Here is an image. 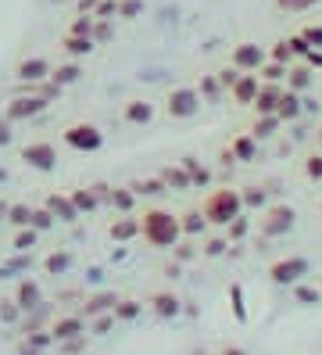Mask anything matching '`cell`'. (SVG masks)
Instances as JSON below:
<instances>
[{"instance_id":"8","label":"cell","mask_w":322,"mask_h":355,"mask_svg":"<svg viewBox=\"0 0 322 355\" xmlns=\"http://www.w3.org/2000/svg\"><path fill=\"white\" fill-rule=\"evenodd\" d=\"M269 61V51L265 47H258L254 40H240L233 51H229V65L233 69H240V72H258Z\"/></svg>"},{"instance_id":"6","label":"cell","mask_w":322,"mask_h":355,"mask_svg":"<svg viewBox=\"0 0 322 355\" xmlns=\"http://www.w3.org/2000/svg\"><path fill=\"white\" fill-rule=\"evenodd\" d=\"M308 273H312V266H308L305 255H287V259H276L269 266V280L276 287H294L297 280H305Z\"/></svg>"},{"instance_id":"3","label":"cell","mask_w":322,"mask_h":355,"mask_svg":"<svg viewBox=\"0 0 322 355\" xmlns=\"http://www.w3.org/2000/svg\"><path fill=\"white\" fill-rule=\"evenodd\" d=\"M294 226H297V208H294V205H287V201L265 205V208H262V216H258V234L269 237V241L287 237Z\"/></svg>"},{"instance_id":"54","label":"cell","mask_w":322,"mask_h":355,"mask_svg":"<svg viewBox=\"0 0 322 355\" xmlns=\"http://www.w3.org/2000/svg\"><path fill=\"white\" fill-rule=\"evenodd\" d=\"M287 44H290V51H294V58H305V54L312 51V47H308V44H305V40H301L297 33H290V36H287Z\"/></svg>"},{"instance_id":"57","label":"cell","mask_w":322,"mask_h":355,"mask_svg":"<svg viewBox=\"0 0 322 355\" xmlns=\"http://www.w3.org/2000/svg\"><path fill=\"white\" fill-rule=\"evenodd\" d=\"M301 61H305V65H312V69H322V47H312Z\"/></svg>"},{"instance_id":"42","label":"cell","mask_w":322,"mask_h":355,"mask_svg":"<svg viewBox=\"0 0 322 355\" xmlns=\"http://www.w3.org/2000/svg\"><path fill=\"white\" fill-rule=\"evenodd\" d=\"M269 58L272 61H279V65H294V51H290V44H287V36L283 40H276V44H272V51H269Z\"/></svg>"},{"instance_id":"1","label":"cell","mask_w":322,"mask_h":355,"mask_svg":"<svg viewBox=\"0 0 322 355\" xmlns=\"http://www.w3.org/2000/svg\"><path fill=\"white\" fill-rule=\"evenodd\" d=\"M140 237L143 244L158 248V252H172L179 241H183V230H179V216L168 212V208H143L140 216Z\"/></svg>"},{"instance_id":"13","label":"cell","mask_w":322,"mask_h":355,"mask_svg":"<svg viewBox=\"0 0 322 355\" xmlns=\"http://www.w3.org/2000/svg\"><path fill=\"white\" fill-rule=\"evenodd\" d=\"M43 208L54 216V223H79V208L72 205L69 191H57V194H47V201H43Z\"/></svg>"},{"instance_id":"11","label":"cell","mask_w":322,"mask_h":355,"mask_svg":"<svg viewBox=\"0 0 322 355\" xmlns=\"http://www.w3.org/2000/svg\"><path fill=\"white\" fill-rule=\"evenodd\" d=\"M51 61L47 58H39V54H33V58H21L18 65H15V79L18 83H26V87H33V83H43V79H51Z\"/></svg>"},{"instance_id":"18","label":"cell","mask_w":322,"mask_h":355,"mask_svg":"<svg viewBox=\"0 0 322 355\" xmlns=\"http://www.w3.org/2000/svg\"><path fill=\"white\" fill-rule=\"evenodd\" d=\"M122 119L129 122V126H147V122H154V104L150 101H125L122 104Z\"/></svg>"},{"instance_id":"44","label":"cell","mask_w":322,"mask_h":355,"mask_svg":"<svg viewBox=\"0 0 322 355\" xmlns=\"http://www.w3.org/2000/svg\"><path fill=\"white\" fill-rule=\"evenodd\" d=\"M143 15V0H118V18H125V22H133V18Z\"/></svg>"},{"instance_id":"25","label":"cell","mask_w":322,"mask_h":355,"mask_svg":"<svg viewBox=\"0 0 322 355\" xmlns=\"http://www.w3.org/2000/svg\"><path fill=\"white\" fill-rule=\"evenodd\" d=\"M229 155H233V162H254L258 158V140L251 133H236L229 140Z\"/></svg>"},{"instance_id":"45","label":"cell","mask_w":322,"mask_h":355,"mask_svg":"<svg viewBox=\"0 0 322 355\" xmlns=\"http://www.w3.org/2000/svg\"><path fill=\"white\" fill-rule=\"evenodd\" d=\"M315 4H322V0H276V8H279V11H294V15L312 11Z\"/></svg>"},{"instance_id":"21","label":"cell","mask_w":322,"mask_h":355,"mask_svg":"<svg viewBox=\"0 0 322 355\" xmlns=\"http://www.w3.org/2000/svg\"><path fill=\"white\" fill-rule=\"evenodd\" d=\"M15 302H18L21 312H36V309L43 305V291H39V284H36V280H21V284L15 287Z\"/></svg>"},{"instance_id":"28","label":"cell","mask_w":322,"mask_h":355,"mask_svg":"<svg viewBox=\"0 0 322 355\" xmlns=\"http://www.w3.org/2000/svg\"><path fill=\"white\" fill-rule=\"evenodd\" d=\"M115 302H118L115 291H100V295L86 298V305H82V316H86V320H93V316H100V312H111V309H115Z\"/></svg>"},{"instance_id":"43","label":"cell","mask_w":322,"mask_h":355,"mask_svg":"<svg viewBox=\"0 0 322 355\" xmlns=\"http://www.w3.org/2000/svg\"><path fill=\"white\" fill-rule=\"evenodd\" d=\"M29 226H33V230H39V234H47V230H54V216L47 212V208H33Z\"/></svg>"},{"instance_id":"40","label":"cell","mask_w":322,"mask_h":355,"mask_svg":"<svg viewBox=\"0 0 322 355\" xmlns=\"http://www.w3.org/2000/svg\"><path fill=\"white\" fill-rule=\"evenodd\" d=\"M301 173H305L312 183H322V151H312L305 158V165H301Z\"/></svg>"},{"instance_id":"16","label":"cell","mask_w":322,"mask_h":355,"mask_svg":"<svg viewBox=\"0 0 322 355\" xmlns=\"http://www.w3.org/2000/svg\"><path fill=\"white\" fill-rule=\"evenodd\" d=\"M258 83H262V79H258V72H240V79H236L226 94H229L233 104H240V108H251V104H254V94H258Z\"/></svg>"},{"instance_id":"34","label":"cell","mask_w":322,"mask_h":355,"mask_svg":"<svg viewBox=\"0 0 322 355\" xmlns=\"http://www.w3.org/2000/svg\"><path fill=\"white\" fill-rule=\"evenodd\" d=\"M240 198H244V212H247V208H258V212H262V208L269 205V191H265V187H240Z\"/></svg>"},{"instance_id":"12","label":"cell","mask_w":322,"mask_h":355,"mask_svg":"<svg viewBox=\"0 0 322 355\" xmlns=\"http://www.w3.org/2000/svg\"><path fill=\"white\" fill-rule=\"evenodd\" d=\"M147 309L154 312L158 320H176L179 312H183V302H179V295H176V291L161 287V291H154V295L147 298Z\"/></svg>"},{"instance_id":"31","label":"cell","mask_w":322,"mask_h":355,"mask_svg":"<svg viewBox=\"0 0 322 355\" xmlns=\"http://www.w3.org/2000/svg\"><path fill=\"white\" fill-rule=\"evenodd\" d=\"M294 302L297 305H322V287L319 284H305V280H297L294 284Z\"/></svg>"},{"instance_id":"26","label":"cell","mask_w":322,"mask_h":355,"mask_svg":"<svg viewBox=\"0 0 322 355\" xmlns=\"http://www.w3.org/2000/svg\"><path fill=\"white\" fill-rule=\"evenodd\" d=\"M82 79V65H79V61L72 58V61H64V65H54L51 69V83H54V87H72V83H79Z\"/></svg>"},{"instance_id":"7","label":"cell","mask_w":322,"mask_h":355,"mask_svg":"<svg viewBox=\"0 0 322 355\" xmlns=\"http://www.w3.org/2000/svg\"><path fill=\"white\" fill-rule=\"evenodd\" d=\"M18 155H21V162H26L29 169H36V173H51L54 165H57V148H54L51 140H29Z\"/></svg>"},{"instance_id":"48","label":"cell","mask_w":322,"mask_h":355,"mask_svg":"<svg viewBox=\"0 0 322 355\" xmlns=\"http://www.w3.org/2000/svg\"><path fill=\"white\" fill-rule=\"evenodd\" d=\"M226 248H229V237H211L204 244V255L208 259H219V255H226Z\"/></svg>"},{"instance_id":"32","label":"cell","mask_w":322,"mask_h":355,"mask_svg":"<svg viewBox=\"0 0 322 355\" xmlns=\"http://www.w3.org/2000/svg\"><path fill=\"white\" fill-rule=\"evenodd\" d=\"M111 312H115V323H133V320H140L143 302H136V298H118Z\"/></svg>"},{"instance_id":"59","label":"cell","mask_w":322,"mask_h":355,"mask_svg":"<svg viewBox=\"0 0 322 355\" xmlns=\"http://www.w3.org/2000/svg\"><path fill=\"white\" fill-rule=\"evenodd\" d=\"M315 148L322 151V126H319V133H315Z\"/></svg>"},{"instance_id":"36","label":"cell","mask_w":322,"mask_h":355,"mask_svg":"<svg viewBox=\"0 0 322 355\" xmlns=\"http://www.w3.org/2000/svg\"><path fill=\"white\" fill-rule=\"evenodd\" d=\"M69 266H72V252H54V255L43 259V269H47V273H54V277L69 273Z\"/></svg>"},{"instance_id":"52","label":"cell","mask_w":322,"mask_h":355,"mask_svg":"<svg viewBox=\"0 0 322 355\" xmlns=\"http://www.w3.org/2000/svg\"><path fill=\"white\" fill-rule=\"evenodd\" d=\"M118 18V0H97V8H93V18Z\"/></svg>"},{"instance_id":"41","label":"cell","mask_w":322,"mask_h":355,"mask_svg":"<svg viewBox=\"0 0 322 355\" xmlns=\"http://www.w3.org/2000/svg\"><path fill=\"white\" fill-rule=\"evenodd\" d=\"M93 44L100 47V44H107V40L115 36V26H111V18H93Z\"/></svg>"},{"instance_id":"46","label":"cell","mask_w":322,"mask_h":355,"mask_svg":"<svg viewBox=\"0 0 322 355\" xmlns=\"http://www.w3.org/2000/svg\"><path fill=\"white\" fill-rule=\"evenodd\" d=\"M226 87L219 83V76H201V97H208V101H215Z\"/></svg>"},{"instance_id":"55","label":"cell","mask_w":322,"mask_h":355,"mask_svg":"<svg viewBox=\"0 0 322 355\" xmlns=\"http://www.w3.org/2000/svg\"><path fill=\"white\" fill-rule=\"evenodd\" d=\"M11 126H15V122H11V119H0V148H8V144L15 140V133H11Z\"/></svg>"},{"instance_id":"38","label":"cell","mask_w":322,"mask_h":355,"mask_svg":"<svg viewBox=\"0 0 322 355\" xmlns=\"http://www.w3.org/2000/svg\"><path fill=\"white\" fill-rule=\"evenodd\" d=\"M247 234H251V219H247V212H244V216H236V219L226 226V237H229V244H240Z\"/></svg>"},{"instance_id":"19","label":"cell","mask_w":322,"mask_h":355,"mask_svg":"<svg viewBox=\"0 0 322 355\" xmlns=\"http://www.w3.org/2000/svg\"><path fill=\"white\" fill-rule=\"evenodd\" d=\"M158 176H161V183L168 187V191H176V194H186V191H193L190 173L183 169V162H172V165H165V169H161Z\"/></svg>"},{"instance_id":"30","label":"cell","mask_w":322,"mask_h":355,"mask_svg":"<svg viewBox=\"0 0 322 355\" xmlns=\"http://www.w3.org/2000/svg\"><path fill=\"white\" fill-rule=\"evenodd\" d=\"M183 169L190 173L193 191H197V187H201V191H204V187H211V169H208V165H201L193 155H186V158H183Z\"/></svg>"},{"instance_id":"22","label":"cell","mask_w":322,"mask_h":355,"mask_svg":"<svg viewBox=\"0 0 322 355\" xmlns=\"http://www.w3.org/2000/svg\"><path fill=\"white\" fill-rule=\"evenodd\" d=\"M107 205H111L115 216H125L136 208V191L133 187H107Z\"/></svg>"},{"instance_id":"5","label":"cell","mask_w":322,"mask_h":355,"mask_svg":"<svg viewBox=\"0 0 322 355\" xmlns=\"http://www.w3.org/2000/svg\"><path fill=\"white\" fill-rule=\"evenodd\" d=\"M201 104H204V97H201L197 87H172L168 97H165V112H168V119L183 122V119H193V115H197Z\"/></svg>"},{"instance_id":"2","label":"cell","mask_w":322,"mask_h":355,"mask_svg":"<svg viewBox=\"0 0 322 355\" xmlns=\"http://www.w3.org/2000/svg\"><path fill=\"white\" fill-rule=\"evenodd\" d=\"M201 212L208 226H229L236 216H244V198L236 187H211L201 201Z\"/></svg>"},{"instance_id":"58","label":"cell","mask_w":322,"mask_h":355,"mask_svg":"<svg viewBox=\"0 0 322 355\" xmlns=\"http://www.w3.org/2000/svg\"><path fill=\"white\" fill-rule=\"evenodd\" d=\"M219 355H247V352H244V348H236V345H226Z\"/></svg>"},{"instance_id":"53","label":"cell","mask_w":322,"mask_h":355,"mask_svg":"<svg viewBox=\"0 0 322 355\" xmlns=\"http://www.w3.org/2000/svg\"><path fill=\"white\" fill-rule=\"evenodd\" d=\"M215 76H219V83H222V87L229 90V87H233V83H236V79H240V69H233V65H226V69H219V72H215Z\"/></svg>"},{"instance_id":"20","label":"cell","mask_w":322,"mask_h":355,"mask_svg":"<svg viewBox=\"0 0 322 355\" xmlns=\"http://www.w3.org/2000/svg\"><path fill=\"white\" fill-rule=\"evenodd\" d=\"M283 87H287V90H297V94H308V90L315 87V69L305 65V61H301V65H290Z\"/></svg>"},{"instance_id":"33","label":"cell","mask_w":322,"mask_h":355,"mask_svg":"<svg viewBox=\"0 0 322 355\" xmlns=\"http://www.w3.org/2000/svg\"><path fill=\"white\" fill-rule=\"evenodd\" d=\"M133 191H136V198H161V194H168V187L161 183V176H143L133 183Z\"/></svg>"},{"instance_id":"50","label":"cell","mask_w":322,"mask_h":355,"mask_svg":"<svg viewBox=\"0 0 322 355\" xmlns=\"http://www.w3.org/2000/svg\"><path fill=\"white\" fill-rule=\"evenodd\" d=\"M297 36L305 40L308 47H322V26H305V29H301Z\"/></svg>"},{"instance_id":"4","label":"cell","mask_w":322,"mask_h":355,"mask_svg":"<svg viewBox=\"0 0 322 355\" xmlns=\"http://www.w3.org/2000/svg\"><path fill=\"white\" fill-rule=\"evenodd\" d=\"M61 144L79 151V155H93V151L104 148V130L97 122H69V126L61 130Z\"/></svg>"},{"instance_id":"29","label":"cell","mask_w":322,"mask_h":355,"mask_svg":"<svg viewBox=\"0 0 322 355\" xmlns=\"http://www.w3.org/2000/svg\"><path fill=\"white\" fill-rule=\"evenodd\" d=\"M279 126H283V122H279L276 115H254V122H251V137L258 140V144H262V140H272L276 133H279Z\"/></svg>"},{"instance_id":"24","label":"cell","mask_w":322,"mask_h":355,"mask_svg":"<svg viewBox=\"0 0 322 355\" xmlns=\"http://www.w3.org/2000/svg\"><path fill=\"white\" fill-rule=\"evenodd\" d=\"M61 51L69 54V58H75V61H79V58H90V54L97 51V44H93L90 36H75V33H64V36H61Z\"/></svg>"},{"instance_id":"56","label":"cell","mask_w":322,"mask_h":355,"mask_svg":"<svg viewBox=\"0 0 322 355\" xmlns=\"http://www.w3.org/2000/svg\"><path fill=\"white\" fill-rule=\"evenodd\" d=\"M233 309H236V320H247V309H244V295H240V287H233Z\"/></svg>"},{"instance_id":"47","label":"cell","mask_w":322,"mask_h":355,"mask_svg":"<svg viewBox=\"0 0 322 355\" xmlns=\"http://www.w3.org/2000/svg\"><path fill=\"white\" fill-rule=\"evenodd\" d=\"M69 33H75V36H90L93 33V15H79L75 22L69 26ZM93 40V36H90Z\"/></svg>"},{"instance_id":"51","label":"cell","mask_w":322,"mask_h":355,"mask_svg":"<svg viewBox=\"0 0 322 355\" xmlns=\"http://www.w3.org/2000/svg\"><path fill=\"white\" fill-rule=\"evenodd\" d=\"M18 316H21V309H18V302H15V298L0 302V320H4V323H15Z\"/></svg>"},{"instance_id":"39","label":"cell","mask_w":322,"mask_h":355,"mask_svg":"<svg viewBox=\"0 0 322 355\" xmlns=\"http://www.w3.org/2000/svg\"><path fill=\"white\" fill-rule=\"evenodd\" d=\"M29 219H33V208H29V205H21V201H18V205H8V223H11L15 230H18V226H29Z\"/></svg>"},{"instance_id":"15","label":"cell","mask_w":322,"mask_h":355,"mask_svg":"<svg viewBox=\"0 0 322 355\" xmlns=\"http://www.w3.org/2000/svg\"><path fill=\"white\" fill-rule=\"evenodd\" d=\"M301 115H305V94L283 87V94H279V104H276V119L290 126V122H297Z\"/></svg>"},{"instance_id":"27","label":"cell","mask_w":322,"mask_h":355,"mask_svg":"<svg viewBox=\"0 0 322 355\" xmlns=\"http://www.w3.org/2000/svg\"><path fill=\"white\" fill-rule=\"evenodd\" d=\"M179 230H183V237H201L204 230H208V219H204V212L201 208H186V212L179 216Z\"/></svg>"},{"instance_id":"17","label":"cell","mask_w":322,"mask_h":355,"mask_svg":"<svg viewBox=\"0 0 322 355\" xmlns=\"http://www.w3.org/2000/svg\"><path fill=\"white\" fill-rule=\"evenodd\" d=\"M107 237H111L115 244L136 241V237H140V216H133V212H125V216H115L111 223H107Z\"/></svg>"},{"instance_id":"49","label":"cell","mask_w":322,"mask_h":355,"mask_svg":"<svg viewBox=\"0 0 322 355\" xmlns=\"http://www.w3.org/2000/svg\"><path fill=\"white\" fill-rule=\"evenodd\" d=\"M193 255H197V252H193V244H190V237H183L176 248H172V259H176V262H190Z\"/></svg>"},{"instance_id":"23","label":"cell","mask_w":322,"mask_h":355,"mask_svg":"<svg viewBox=\"0 0 322 355\" xmlns=\"http://www.w3.org/2000/svg\"><path fill=\"white\" fill-rule=\"evenodd\" d=\"M69 198H72V205L79 208V216H90V212H97V208L104 205L100 194H97V187H72Z\"/></svg>"},{"instance_id":"14","label":"cell","mask_w":322,"mask_h":355,"mask_svg":"<svg viewBox=\"0 0 322 355\" xmlns=\"http://www.w3.org/2000/svg\"><path fill=\"white\" fill-rule=\"evenodd\" d=\"M279 94H283V83H258V94H254V104L251 112L254 115H276V104H279Z\"/></svg>"},{"instance_id":"9","label":"cell","mask_w":322,"mask_h":355,"mask_svg":"<svg viewBox=\"0 0 322 355\" xmlns=\"http://www.w3.org/2000/svg\"><path fill=\"white\" fill-rule=\"evenodd\" d=\"M43 112H47V101H43L36 90H29V94H18V97L8 101L4 119H11V122H26V119H36V115H43Z\"/></svg>"},{"instance_id":"60","label":"cell","mask_w":322,"mask_h":355,"mask_svg":"<svg viewBox=\"0 0 322 355\" xmlns=\"http://www.w3.org/2000/svg\"><path fill=\"white\" fill-rule=\"evenodd\" d=\"M319 287H322V277H319Z\"/></svg>"},{"instance_id":"35","label":"cell","mask_w":322,"mask_h":355,"mask_svg":"<svg viewBox=\"0 0 322 355\" xmlns=\"http://www.w3.org/2000/svg\"><path fill=\"white\" fill-rule=\"evenodd\" d=\"M36 241H39V230L18 226V234L11 237V248H15V252H29V248H36Z\"/></svg>"},{"instance_id":"10","label":"cell","mask_w":322,"mask_h":355,"mask_svg":"<svg viewBox=\"0 0 322 355\" xmlns=\"http://www.w3.org/2000/svg\"><path fill=\"white\" fill-rule=\"evenodd\" d=\"M54 345H64V341H75V338H86V316L82 312H61V316L47 327Z\"/></svg>"},{"instance_id":"37","label":"cell","mask_w":322,"mask_h":355,"mask_svg":"<svg viewBox=\"0 0 322 355\" xmlns=\"http://www.w3.org/2000/svg\"><path fill=\"white\" fill-rule=\"evenodd\" d=\"M287 69L290 65H279V61H265L262 69H258V79H265V83H287Z\"/></svg>"}]
</instances>
